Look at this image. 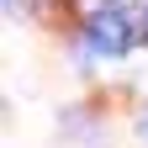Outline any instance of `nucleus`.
Here are the masks:
<instances>
[{"instance_id": "1", "label": "nucleus", "mask_w": 148, "mask_h": 148, "mask_svg": "<svg viewBox=\"0 0 148 148\" xmlns=\"http://www.w3.org/2000/svg\"><path fill=\"white\" fill-rule=\"evenodd\" d=\"M138 42V27H132V16H127L122 5H101L95 16H90V27H85V58H122L127 48Z\"/></svg>"}, {"instance_id": "2", "label": "nucleus", "mask_w": 148, "mask_h": 148, "mask_svg": "<svg viewBox=\"0 0 148 148\" xmlns=\"http://www.w3.org/2000/svg\"><path fill=\"white\" fill-rule=\"evenodd\" d=\"M16 5H21V0H5V16H16Z\"/></svg>"}, {"instance_id": "3", "label": "nucleus", "mask_w": 148, "mask_h": 148, "mask_svg": "<svg viewBox=\"0 0 148 148\" xmlns=\"http://www.w3.org/2000/svg\"><path fill=\"white\" fill-rule=\"evenodd\" d=\"M143 138H148V111H143Z\"/></svg>"}, {"instance_id": "4", "label": "nucleus", "mask_w": 148, "mask_h": 148, "mask_svg": "<svg viewBox=\"0 0 148 148\" xmlns=\"http://www.w3.org/2000/svg\"><path fill=\"white\" fill-rule=\"evenodd\" d=\"M143 27H148V11H143Z\"/></svg>"}]
</instances>
